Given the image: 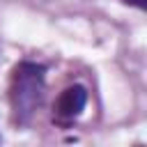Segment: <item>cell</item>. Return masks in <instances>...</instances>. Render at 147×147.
<instances>
[{"label": "cell", "instance_id": "obj_1", "mask_svg": "<svg viewBox=\"0 0 147 147\" xmlns=\"http://www.w3.org/2000/svg\"><path fill=\"white\" fill-rule=\"evenodd\" d=\"M48 64L39 60H18L9 71V117L16 129H28L46 96Z\"/></svg>", "mask_w": 147, "mask_h": 147}, {"label": "cell", "instance_id": "obj_2", "mask_svg": "<svg viewBox=\"0 0 147 147\" xmlns=\"http://www.w3.org/2000/svg\"><path fill=\"white\" fill-rule=\"evenodd\" d=\"M87 101H90V92L83 83H71V85L62 87L53 101L51 122L57 129H71L80 119V115L85 113Z\"/></svg>", "mask_w": 147, "mask_h": 147}, {"label": "cell", "instance_id": "obj_3", "mask_svg": "<svg viewBox=\"0 0 147 147\" xmlns=\"http://www.w3.org/2000/svg\"><path fill=\"white\" fill-rule=\"evenodd\" d=\"M122 5H129V7H133V9H138V11H147V0H119Z\"/></svg>", "mask_w": 147, "mask_h": 147}, {"label": "cell", "instance_id": "obj_4", "mask_svg": "<svg viewBox=\"0 0 147 147\" xmlns=\"http://www.w3.org/2000/svg\"><path fill=\"white\" fill-rule=\"evenodd\" d=\"M0 142H2V136H0Z\"/></svg>", "mask_w": 147, "mask_h": 147}]
</instances>
